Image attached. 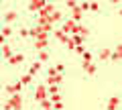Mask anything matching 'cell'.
Returning a JSON list of instances; mask_svg holds the SVG:
<instances>
[{
  "instance_id": "6da1fadb",
  "label": "cell",
  "mask_w": 122,
  "mask_h": 110,
  "mask_svg": "<svg viewBox=\"0 0 122 110\" xmlns=\"http://www.w3.org/2000/svg\"><path fill=\"white\" fill-rule=\"evenodd\" d=\"M35 100H37V102H45V100H49V88H47L45 84L35 86Z\"/></svg>"
},
{
  "instance_id": "7a4b0ae2",
  "label": "cell",
  "mask_w": 122,
  "mask_h": 110,
  "mask_svg": "<svg viewBox=\"0 0 122 110\" xmlns=\"http://www.w3.org/2000/svg\"><path fill=\"white\" fill-rule=\"evenodd\" d=\"M8 100L12 102L14 110H22V108H25V98H22V94H14V96H8Z\"/></svg>"
},
{
  "instance_id": "3957f363",
  "label": "cell",
  "mask_w": 122,
  "mask_h": 110,
  "mask_svg": "<svg viewBox=\"0 0 122 110\" xmlns=\"http://www.w3.org/2000/svg\"><path fill=\"white\" fill-rule=\"evenodd\" d=\"M61 79H63V75H61V73H57V75H47V78H45V86H59Z\"/></svg>"
},
{
  "instance_id": "277c9868",
  "label": "cell",
  "mask_w": 122,
  "mask_h": 110,
  "mask_svg": "<svg viewBox=\"0 0 122 110\" xmlns=\"http://www.w3.org/2000/svg\"><path fill=\"white\" fill-rule=\"evenodd\" d=\"M20 88H22V84H20V82H16V84H8L4 90H6L8 96H14V94H20Z\"/></svg>"
},
{
  "instance_id": "5b68a950",
  "label": "cell",
  "mask_w": 122,
  "mask_h": 110,
  "mask_svg": "<svg viewBox=\"0 0 122 110\" xmlns=\"http://www.w3.org/2000/svg\"><path fill=\"white\" fill-rule=\"evenodd\" d=\"M112 49H108V47H104V49H100V51H98V59H100V61H106V59H110L112 57Z\"/></svg>"
},
{
  "instance_id": "8992f818",
  "label": "cell",
  "mask_w": 122,
  "mask_h": 110,
  "mask_svg": "<svg viewBox=\"0 0 122 110\" xmlns=\"http://www.w3.org/2000/svg\"><path fill=\"white\" fill-rule=\"evenodd\" d=\"M22 61H25V53H16L14 57H10V59H8V65L16 67V65H20Z\"/></svg>"
},
{
  "instance_id": "52a82bcc",
  "label": "cell",
  "mask_w": 122,
  "mask_h": 110,
  "mask_svg": "<svg viewBox=\"0 0 122 110\" xmlns=\"http://www.w3.org/2000/svg\"><path fill=\"white\" fill-rule=\"evenodd\" d=\"M53 35H55V39H57V41H61V43H65V45H67V41H69V35H67V33H63L61 29L53 31Z\"/></svg>"
},
{
  "instance_id": "ba28073f",
  "label": "cell",
  "mask_w": 122,
  "mask_h": 110,
  "mask_svg": "<svg viewBox=\"0 0 122 110\" xmlns=\"http://www.w3.org/2000/svg\"><path fill=\"white\" fill-rule=\"evenodd\" d=\"M81 16H83V10H81V6H75L73 10H71V21L73 22H77V21H81Z\"/></svg>"
},
{
  "instance_id": "9c48e42d",
  "label": "cell",
  "mask_w": 122,
  "mask_h": 110,
  "mask_svg": "<svg viewBox=\"0 0 122 110\" xmlns=\"http://www.w3.org/2000/svg\"><path fill=\"white\" fill-rule=\"evenodd\" d=\"M41 69H43V63H41V61H35V63H33V65L29 67V75H33V78H35V75L39 73Z\"/></svg>"
},
{
  "instance_id": "30bf717a",
  "label": "cell",
  "mask_w": 122,
  "mask_h": 110,
  "mask_svg": "<svg viewBox=\"0 0 122 110\" xmlns=\"http://www.w3.org/2000/svg\"><path fill=\"white\" fill-rule=\"evenodd\" d=\"M16 18H18V12H16V10H8V12H4V21H6V25L14 22Z\"/></svg>"
},
{
  "instance_id": "8fae6325",
  "label": "cell",
  "mask_w": 122,
  "mask_h": 110,
  "mask_svg": "<svg viewBox=\"0 0 122 110\" xmlns=\"http://www.w3.org/2000/svg\"><path fill=\"white\" fill-rule=\"evenodd\" d=\"M47 45H49V43H47V39H37L33 47H35L37 51H45V49H47Z\"/></svg>"
},
{
  "instance_id": "7c38bea8",
  "label": "cell",
  "mask_w": 122,
  "mask_h": 110,
  "mask_svg": "<svg viewBox=\"0 0 122 110\" xmlns=\"http://www.w3.org/2000/svg\"><path fill=\"white\" fill-rule=\"evenodd\" d=\"M14 35V29L10 25H4L2 26V39H8V37H12Z\"/></svg>"
},
{
  "instance_id": "4fadbf2b",
  "label": "cell",
  "mask_w": 122,
  "mask_h": 110,
  "mask_svg": "<svg viewBox=\"0 0 122 110\" xmlns=\"http://www.w3.org/2000/svg\"><path fill=\"white\" fill-rule=\"evenodd\" d=\"M49 21H51V25H57V22H61V21H63V14H61L59 10H55V12H53L51 16H49Z\"/></svg>"
},
{
  "instance_id": "5bb4252c",
  "label": "cell",
  "mask_w": 122,
  "mask_h": 110,
  "mask_svg": "<svg viewBox=\"0 0 122 110\" xmlns=\"http://www.w3.org/2000/svg\"><path fill=\"white\" fill-rule=\"evenodd\" d=\"M83 71L90 73V75H94L98 71V67H96V63H83Z\"/></svg>"
},
{
  "instance_id": "9a60e30c",
  "label": "cell",
  "mask_w": 122,
  "mask_h": 110,
  "mask_svg": "<svg viewBox=\"0 0 122 110\" xmlns=\"http://www.w3.org/2000/svg\"><path fill=\"white\" fill-rule=\"evenodd\" d=\"M77 35H79V37H83V39H87V37H90V29H87V26L77 25Z\"/></svg>"
},
{
  "instance_id": "2e32d148",
  "label": "cell",
  "mask_w": 122,
  "mask_h": 110,
  "mask_svg": "<svg viewBox=\"0 0 122 110\" xmlns=\"http://www.w3.org/2000/svg\"><path fill=\"white\" fill-rule=\"evenodd\" d=\"M120 59H122V45H118L112 53V61H120Z\"/></svg>"
},
{
  "instance_id": "e0dca14e",
  "label": "cell",
  "mask_w": 122,
  "mask_h": 110,
  "mask_svg": "<svg viewBox=\"0 0 122 110\" xmlns=\"http://www.w3.org/2000/svg\"><path fill=\"white\" fill-rule=\"evenodd\" d=\"M106 104H112V106H120V104H122V98H120V96H110L108 100H106Z\"/></svg>"
},
{
  "instance_id": "ac0fdd59",
  "label": "cell",
  "mask_w": 122,
  "mask_h": 110,
  "mask_svg": "<svg viewBox=\"0 0 122 110\" xmlns=\"http://www.w3.org/2000/svg\"><path fill=\"white\" fill-rule=\"evenodd\" d=\"M33 79H35L33 75H29V73H26V75H20V79H18V82H20L22 86H30V84H33Z\"/></svg>"
},
{
  "instance_id": "d6986e66",
  "label": "cell",
  "mask_w": 122,
  "mask_h": 110,
  "mask_svg": "<svg viewBox=\"0 0 122 110\" xmlns=\"http://www.w3.org/2000/svg\"><path fill=\"white\" fill-rule=\"evenodd\" d=\"M2 55H4L6 59H10V57H14V53H12V49H10L8 45H2Z\"/></svg>"
},
{
  "instance_id": "ffe728a7",
  "label": "cell",
  "mask_w": 122,
  "mask_h": 110,
  "mask_svg": "<svg viewBox=\"0 0 122 110\" xmlns=\"http://www.w3.org/2000/svg\"><path fill=\"white\" fill-rule=\"evenodd\" d=\"M49 57H51V55H49L47 49H45V51H39V61H41V63H47V61H49Z\"/></svg>"
},
{
  "instance_id": "44dd1931",
  "label": "cell",
  "mask_w": 122,
  "mask_h": 110,
  "mask_svg": "<svg viewBox=\"0 0 122 110\" xmlns=\"http://www.w3.org/2000/svg\"><path fill=\"white\" fill-rule=\"evenodd\" d=\"M71 41H73V45H75V47H79V45H83V43H86V39H83V37H79V35H71Z\"/></svg>"
},
{
  "instance_id": "7402d4cb",
  "label": "cell",
  "mask_w": 122,
  "mask_h": 110,
  "mask_svg": "<svg viewBox=\"0 0 122 110\" xmlns=\"http://www.w3.org/2000/svg\"><path fill=\"white\" fill-rule=\"evenodd\" d=\"M18 37H20V39L30 37V29H25V26H22V29H18Z\"/></svg>"
},
{
  "instance_id": "603a6c76",
  "label": "cell",
  "mask_w": 122,
  "mask_h": 110,
  "mask_svg": "<svg viewBox=\"0 0 122 110\" xmlns=\"http://www.w3.org/2000/svg\"><path fill=\"white\" fill-rule=\"evenodd\" d=\"M81 57H83V63H92V61H94V55H92V51H86Z\"/></svg>"
},
{
  "instance_id": "cb8c5ba5",
  "label": "cell",
  "mask_w": 122,
  "mask_h": 110,
  "mask_svg": "<svg viewBox=\"0 0 122 110\" xmlns=\"http://www.w3.org/2000/svg\"><path fill=\"white\" fill-rule=\"evenodd\" d=\"M53 94H59V86H49V96Z\"/></svg>"
},
{
  "instance_id": "d4e9b609",
  "label": "cell",
  "mask_w": 122,
  "mask_h": 110,
  "mask_svg": "<svg viewBox=\"0 0 122 110\" xmlns=\"http://www.w3.org/2000/svg\"><path fill=\"white\" fill-rule=\"evenodd\" d=\"M47 75H57V69H55V65L47 67Z\"/></svg>"
},
{
  "instance_id": "484cf974",
  "label": "cell",
  "mask_w": 122,
  "mask_h": 110,
  "mask_svg": "<svg viewBox=\"0 0 122 110\" xmlns=\"http://www.w3.org/2000/svg\"><path fill=\"white\" fill-rule=\"evenodd\" d=\"M55 69H57V73H63V69H65V65H63V63H57V65H55Z\"/></svg>"
},
{
  "instance_id": "4316f807",
  "label": "cell",
  "mask_w": 122,
  "mask_h": 110,
  "mask_svg": "<svg viewBox=\"0 0 122 110\" xmlns=\"http://www.w3.org/2000/svg\"><path fill=\"white\" fill-rule=\"evenodd\" d=\"M90 10H94V12H98V10H100V4H96V2H92V4H90Z\"/></svg>"
},
{
  "instance_id": "83f0119b",
  "label": "cell",
  "mask_w": 122,
  "mask_h": 110,
  "mask_svg": "<svg viewBox=\"0 0 122 110\" xmlns=\"http://www.w3.org/2000/svg\"><path fill=\"white\" fill-rule=\"evenodd\" d=\"M75 51H77L79 55H83V53H86V47H83V45H79V47H75Z\"/></svg>"
},
{
  "instance_id": "f1b7e54d",
  "label": "cell",
  "mask_w": 122,
  "mask_h": 110,
  "mask_svg": "<svg viewBox=\"0 0 122 110\" xmlns=\"http://www.w3.org/2000/svg\"><path fill=\"white\" fill-rule=\"evenodd\" d=\"M53 110H63V104H61V102H55V104H53Z\"/></svg>"
},
{
  "instance_id": "f546056e",
  "label": "cell",
  "mask_w": 122,
  "mask_h": 110,
  "mask_svg": "<svg viewBox=\"0 0 122 110\" xmlns=\"http://www.w3.org/2000/svg\"><path fill=\"white\" fill-rule=\"evenodd\" d=\"M4 110H14V106H12V102H6V104H4Z\"/></svg>"
},
{
  "instance_id": "4dcf8cb0",
  "label": "cell",
  "mask_w": 122,
  "mask_h": 110,
  "mask_svg": "<svg viewBox=\"0 0 122 110\" xmlns=\"http://www.w3.org/2000/svg\"><path fill=\"white\" fill-rule=\"evenodd\" d=\"M65 6H67V8H71V10H73V8H75V6H77V4H75V2H71V0H69V2H65Z\"/></svg>"
},
{
  "instance_id": "1f68e13d",
  "label": "cell",
  "mask_w": 122,
  "mask_h": 110,
  "mask_svg": "<svg viewBox=\"0 0 122 110\" xmlns=\"http://www.w3.org/2000/svg\"><path fill=\"white\" fill-rule=\"evenodd\" d=\"M75 45H73V41H71V37H69V41H67V49H73Z\"/></svg>"
},
{
  "instance_id": "d6a6232c",
  "label": "cell",
  "mask_w": 122,
  "mask_h": 110,
  "mask_svg": "<svg viewBox=\"0 0 122 110\" xmlns=\"http://www.w3.org/2000/svg\"><path fill=\"white\" fill-rule=\"evenodd\" d=\"M106 110H118V106H112V104H106Z\"/></svg>"
},
{
  "instance_id": "836d02e7",
  "label": "cell",
  "mask_w": 122,
  "mask_h": 110,
  "mask_svg": "<svg viewBox=\"0 0 122 110\" xmlns=\"http://www.w3.org/2000/svg\"><path fill=\"white\" fill-rule=\"evenodd\" d=\"M118 14H120V16H122V8H120V12H118Z\"/></svg>"
}]
</instances>
